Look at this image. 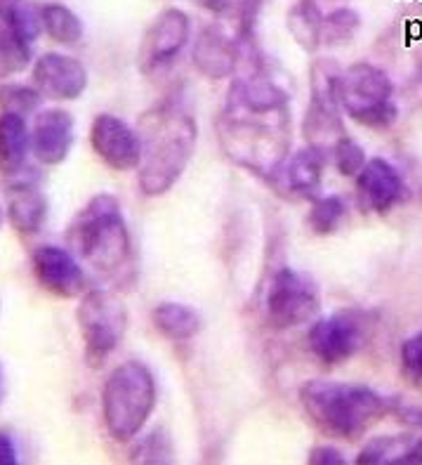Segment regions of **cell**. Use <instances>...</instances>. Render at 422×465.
Masks as SVG:
<instances>
[{"label":"cell","instance_id":"obj_11","mask_svg":"<svg viewBox=\"0 0 422 465\" xmlns=\"http://www.w3.org/2000/svg\"><path fill=\"white\" fill-rule=\"evenodd\" d=\"M191 38L189 15L180 7H168L153 19L147 29L142 45L137 50V64L142 74H153L172 64Z\"/></svg>","mask_w":422,"mask_h":465},{"label":"cell","instance_id":"obj_3","mask_svg":"<svg viewBox=\"0 0 422 465\" xmlns=\"http://www.w3.org/2000/svg\"><path fill=\"white\" fill-rule=\"evenodd\" d=\"M299 400L319 430L349 442L364 437L397 407L392 400L368 385L323 381V378L302 385Z\"/></svg>","mask_w":422,"mask_h":465},{"label":"cell","instance_id":"obj_9","mask_svg":"<svg viewBox=\"0 0 422 465\" xmlns=\"http://www.w3.org/2000/svg\"><path fill=\"white\" fill-rule=\"evenodd\" d=\"M342 66L330 57H317L309 66V106L305 112L302 130L305 140L314 147L329 149L345 133L342 124V106L338 97Z\"/></svg>","mask_w":422,"mask_h":465},{"label":"cell","instance_id":"obj_36","mask_svg":"<svg viewBox=\"0 0 422 465\" xmlns=\"http://www.w3.org/2000/svg\"><path fill=\"white\" fill-rule=\"evenodd\" d=\"M201 7H206L211 12H224L231 7V0H196Z\"/></svg>","mask_w":422,"mask_h":465},{"label":"cell","instance_id":"obj_13","mask_svg":"<svg viewBox=\"0 0 422 465\" xmlns=\"http://www.w3.org/2000/svg\"><path fill=\"white\" fill-rule=\"evenodd\" d=\"M34 88L43 100L74 102L88 88V69L81 59L62 53H45L34 62L31 69Z\"/></svg>","mask_w":422,"mask_h":465},{"label":"cell","instance_id":"obj_7","mask_svg":"<svg viewBox=\"0 0 422 465\" xmlns=\"http://www.w3.org/2000/svg\"><path fill=\"white\" fill-rule=\"evenodd\" d=\"M76 322L83 338V357L90 369H100L123 342L128 329L125 305L109 291H85L76 310Z\"/></svg>","mask_w":422,"mask_h":465},{"label":"cell","instance_id":"obj_35","mask_svg":"<svg viewBox=\"0 0 422 465\" xmlns=\"http://www.w3.org/2000/svg\"><path fill=\"white\" fill-rule=\"evenodd\" d=\"M19 451L17 444L7 432H0V465H17Z\"/></svg>","mask_w":422,"mask_h":465},{"label":"cell","instance_id":"obj_37","mask_svg":"<svg viewBox=\"0 0 422 465\" xmlns=\"http://www.w3.org/2000/svg\"><path fill=\"white\" fill-rule=\"evenodd\" d=\"M3 223H5V208L0 203V227H3Z\"/></svg>","mask_w":422,"mask_h":465},{"label":"cell","instance_id":"obj_24","mask_svg":"<svg viewBox=\"0 0 422 465\" xmlns=\"http://www.w3.org/2000/svg\"><path fill=\"white\" fill-rule=\"evenodd\" d=\"M31 62V45L22 41L7 15V7L0 5V78L26 69Z\"/></svg>","mask_w":422,"mask_h":465},{"label":"cell","instance_id":"obj_20","mask_svg":"<svg viewBox=\"0 0 422 465\" xmlns=\"http://www.w3.org/2000/svg\"><path fill=\"white\" fill-rule=\"evenodd\" d=\"M31 153V130L26 118L0 114V175L15 177L24 171Z\"/></svg>","mask_w":422,"mask_h":465},{"label":"cell","instance_id":"obj_34","mask_svg":"<svg viewBox=\"0 0 422 465\" xmlns=\"http://www.w3.org/2000/svg\"><path fill=\"white\" fill-rule=\"evenodd\" d=\"M307 463L309 465H345L347 459L340 449L330 447V444H321V447H314L307 456Z\"/></svg>","mask_w":422,"mask_h":465},{"label":"cell","instance_id":"obj_4","mask_svg":"<svg viewBox=\"0 0 422 465\" xmlns=\"http://www.w3.org/2000/svg\"><path fill=\"white\" fill-rule=\"evenodd\" d=\"M69 243L76 258L100 274L123 270L132 258V242L116 196H93L71 223Z\"/></svg>","mask_w":422,"mask_h":465},{"label":"cell","instance_id":"obj_19","mask_svg":"<svg viewBox=\"0 0 422 465\" xmlns=\"http://www.w3.org/2000/svg\"><path fill=\"white\" fill-rule=\"evenodd\" d=\"M326 168H329V149L307 144L305 149L288 156L279 175L283 177V184L290 194L299 199H317Z\"/></svg>","mask_w":422,"mask_h":465},{"label":"cell","instance_id":"obj_12","mask_svg":"<svg viewBox=\"0 0 422 465\" xmlns=\"http://www.w3.org/2000/svg\"><path fill=\"white\" fill-rule=\"evenodd\" d=\"M90 144L112 171L130 173L140 168L142 137L123 118L113 114H100L90 128Z\"/></svg>","mask_w":422,"mask_h":465},{"label":"cell","instance_id":"obj_27","mask_svg":"<svg viewBox=\"0 0 422 465\" xmlns=\"http://www.w3.org/2000/svg\"><path fill=\"white\" fill-rule=\"evenodd\" d=\"M361 29V15L352 7H335L329 15H323L321 45L340 47L352 43Z\"/></svg>","mask_w":422,"mask_h":465},{"label":"cell","instance_id":"obj_31","mask_svg":"<svg viewBox=\"0 0 422 465\" xmlns=\"http://www.w3.org/2000/svg\"><path fill=\"white\" fill-rule=\"evenodd\" d=\"M132 460L135 463H171V440L163 432H152L149 437L140 440V444L132 449Z\"/></svg>","mask_w":422,"mask_h":465},{"label":"cell","instance_id":"obj_25","mask_svg":"<svg viewBox=\"0 0 422 465\" xmlns=\"http://www.w3.org/2000/svg\"><path fill=\"white\" fill-rule=\"evenodd\" d=\"M43 31L59 45H78L83 41V22L76 12L62 3L43 5Z\"/></svg>","mask_w":422,"mask_h":465},{"label":"cell","instance_id":"obj_18","mask_svg":"<svg viewBox=\"0 0 422 465\" xmlns=\"http://www.w3.org/2000/svg\"><path fill=\"white\" fill-rule=\"evenodd\" d=\"M5 218L10 227L22 236H34L43 230L47 220V199L38 177L15 175L5 189Z\"/></svg>","mask_w":422,"mask_h":465},{"label":"cell","instance_id":"obj_26","mask_svg":"<svg viewBox=\"0 0 422 465\" xmlns=\"http://www.w3.org/2000/svg\"><path fill=\"white\" fill-rule=\"evenodd\" d=\"M347 220V201L338 194L317 196L311 199L307 213V227L317 236H330L340 230Z\"/></svg>","mask_w":422,"mask_h":465},{"label":"cell","instance_id":"obj_1","mask_svg":"<svg viewBox=\"0 0 422 465\" xmlns=\"http://www.w3.org/2000/svg\"><path fill=\"white\" fill-rule=\"evenodd\" d=\"M142 163L137 168L140 192L149 199L168 194L196 153L199 125L187 106L177 100H165L142 116Z\"/></svg>","mask_w":422,"mask_h":465},{"label":"cell","instance_id":"obj_15","mask_svg":"<svg viewBox=\"0 0 422 465\" xmlns=\"http://www.w3.org/2000/svg\"><path fill=\"white\" fill-rule=\"evenodd\" d=\"M406 199L401 173L385 159H370L357 175V201L366 213L385 215Z\"/></svg>","mask_w":422,"mask_h":465},{"label":"cell","instance_id":"obj_8","mask_svg":"<svg viewBox=\"0 0 422 465\" xmlns=\"http://www.w3.org/2000/svg\"><path fill=\"white\" fill-rule=\"evenodd\" d=\"M378 329V314L366 307H345L329 317L317 319L309 329L311 354L323 364L349 361L366 348Z\"/></svg>","mask_w":422,"mask_h":465},{"label":"cell","instance_id":"obj_21","mask_svg":"<svg viewBox=\"0 0 422 465\" xmlns=\"http://www.w3.org/2000/svg\"><path fill=\"white\" fill-rule=\"evenodd\" d=\"M417 428L408 435H382L373 437L364 444V449L358 451L357 463L358 465H408L411 460L413 449L417 442Z\"/></svg>","mask_w":422,"mask_h":465},{"label":"cell","instance_id":"obj_16","mask_svg":"<svg viewBox=\"0 0 422 465\" xmlns=\"http://www.w3.org/2000/svg\"><path fill=\"white\" fill-rule=\"evenodd\" d=\"M191 62H194L201 76L211 78V81H224V78L234 76L236 69H239L236 34H229L227 26L220 22L203 26L194 41Z\"/></svg>","mask_w":422,"mask_h":465},{"label":"cell","instance_id":"obj_29","mask_svg":"<svg viewBox=\"0 0 422 465\" xmlns=\"http://www.w3.org/2000/svg\"><path fill=\"white\" fill-rule=\"evenodd\" d=\"M43 104V94L34 85L24 83H3L0 85V109L5 114H17V116H29L35 114Z\"/></svg>","mask_w":422,"mask_h":465},{"label":"cell","instance_id":"obj_6","mask_svg":"<svg viewBox=\"0 0 422 465\" xmlns=\"http://www.w3.org/2000/svg\"><path fill=\"white\" fill-rule=\"evenodd\" d=\"M338 97L342 112L366 128L388 130L399 118L392 78L388 71L370 62H357L342 69Z\"/></svg>","mask_w":422,"mask_h":465},{"label":"cell","instance_id":"obj_22","mask_svg":"<svg viewBox=\"0 0 422 465\" xmlns=\"http://www.w3.org/2000/svg\"><path fill=\"white\" fill-rule=\"evenodd\" d=\"M153 326L159 329L161 336L172 342H187L199 336L201 317L194 307L184 302H161L152 312Z\"/></svg>","mask_w":422,"mask_h":465},{"label":"cell","instance_id":"obj_5","mask_svg":"<svg viewBox=\"0 0 422 465\" xmlns=\"http://www.w3.org/2000/svg\"><path fill=\"white\" fill-rule=\"evenodd\" d=\"M159 400L156 378L144 361L118 364L102 388V419L113 442L128 444L140 437Z\"/></svg>","mask_w":422,"mask_h":465},{"label":"cell","instance_id":"obj_14","mask_svg":"<svg viewBox=\"0 0 422 465\" xmlns=\"http://www.w3.org/2000/svg\"><path fill=\"white\" fill-rule=\"evenodd\" d=\"M31 267L47 293L64 298V301L85 293V272L81 267V260L69 248L53 246V243L35 248L31 255Z\"/></svg>","mask_w":422,"mask_h":465},{"label":"cell","instance_id":"obj_38","mask_svg":"<svg viewBox=\"0 0 422 465\" xmlns=\"http://www.w3.org/2000/svg\"><path fill=\"white\" fill-rule=\"evenodd\" d=\"M7 3H10V0H0V5H7Z\"/></svg>","mask_w":422,"mask_h":465},{"label":"cell","instance_id":"obj_32","mask_svg":"<svg viewBox=\"0 0 422 465\" xmlns=\"http://www.w3.org/2000/svg\"><path fill=\"white\" fill-rule=\"evenodd\" d=\"M401 373L413 388H422V333L406 338L401 345Z\"/></svg>","mask_w":422,"mask_h":465},{"label":"cell","instance_id":"obj_10","mask_svg":"<svg viewBox=\"0 0 422 465\" xmlns=\"http://www.w3.org/2000/svg\"><path fill=\"white\" fill-rule=\"evenodd\" d=\"M321 310V291L307 272L283 267L271 277L264 295V317L274 331L302 326Z\"/></svg>","mask_w":422,"mask_h":465},{"label":"cell","instance_id":"obj_33","mask_svg":"<svg viewBox=\"0 0 422 465\" xmlns=\"http://www.w3.org/2000/svg\"><path fill=\"white\" fill-rule=\"evenodd\" d=\"M394 413L399 416V420L408 423L411 428H417V442L416 449H413L411 454V463L408 465H422V409H413V407H394Z\"/></svg>","mask_w":422,"mask_h":465},{"label":"cell","instance_id":"obj_2","mask_svg":"<svg viewBox=\"0 0 422 465\" xmlns=\"http://www.w3.org/2000/svg\"><path fill=\"white\" fill-rule=\"evenodd\" d=\"M217 140L224 156L264 180H276L290 149V112H248L224 106L217 118Z\"/></svg>","mask_w":422,"mask_h":465},{"label":"cell","instance_id":"obj_30","mask_svg":"<svg viewBox=\"0 0 422 465\" xmlns=\"http://www.w3.org/2000/svg\"><path fill=\"white\" fill-rule=\"evenodd\" d=\"M330 153H333L338 173L345 177H357L366 165V161H368L366 159V149L349 135H342L340 140L335 142L330 147Z\"/></svg>","mask_w":422,"mask_h":465},{"label":"cell","instance_id":"obj_23","mask_svg":"<svg viewBox=\"0 0 422 465\" xmlns=\"http://www.w3.org/2000/svg\"><path fill=\"white\" fill-rule=\"evenodd\" d=\"M286 29L305 53H317L321 47L323 12L317 0H298L286 15Z\"/></svg>","mask_w":422,"mask_h":465},{"label":"cell","instance_id":"obj_17","mask_svg":"<svg viewBox=\"0 0 422 465\" xmlns=\"http://www.w3.org/2000/svg\"><path fill=\"white\" fill-rule=\"evenodd\" d=\"M76 140V124L66 109H43L31 128V153L43 165L64 163Z\"/></svg>","mask_w":422,"mask_h":465},{"label":"cell","instance_id":"obj_28","mask_svg":"<svg viewBox=\"0 0 422 465\" xmlns=\"http://www.w3.org/2000/svg\"><path fill=\"white\" fill-rule=\"evenodd\" d=\"M5 7L19 38L34 45L43 34V5H35L34 0H10Z\"/></svg>","mask_w":422,"mask_h":465}]
</instances>
